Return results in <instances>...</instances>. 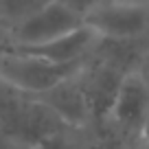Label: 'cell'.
<instances>
[{
  "label": "cell",
  "mask_w": 149,
  "mask_h": 149,
  "mask_svg": "<svg viewBox=\"0 0 149 149\" xmlns=\"http://www.w3.org/2000/svg\"><path fill=\"white\" fill-rule=\"evenodd\" d=\"M72 130V125L37 94L0 81V132L18 149H35L44 140Z\"/></svg>",
  "instance_id": "1"
},
{
  "label": "cell",
  "mask_w": 149,
  "mask_h": 149,
  "mask_svg": "<svg viewBox=\"0 0 149 149\" xmlns=\"http://www.w3.org/2000/svg\"><path fill=\"white\" fill-rule=\"evenodd\" d=\"M84 61L55 64V61L29 55V53L5 51L0 55V81L31 94H44L51 88L59 86L61 81H66L68 77H72L84 66Z\"/></svg>",
  "instance_id": "2"
},
{
  "label": "cell",
  "mask_w": 149,
  "mask_h": 149,
  "mask_svg": "<svg viewBox=\"0 0 149 149\" xmlns=\"http://www.w3.org/2000/svg\"><path fill=\"white\" fill-rule=\"evenodd\" d=\"M103 125L134 143L149 130V84L136 70L123 77Z\"/></svg>",
  "instance_id": "3"
},
{
  "label": "cell",
  "mask_w": 149,
  "mask_h": 149,
  "mask_svg": "<svg viewBox=\"0 0 149 149\" xmlns=\"http://www.w3.org/2000/svg\"><path fill=\"white\" fill-rule=\"evenodd\" d=\"M84 24L107 40H149V2L105 0L86 15Z\"/></svg>",
  "instance_id": "4"
},
{
  "label": "cell",
  "mask_w": 149,
  "mask_h": 149,
  "mask_svg": "<svg viewBox=\"0 0 149 149\" xmlns=\"http://www.w3.org/2000/svg\"><path fill=\"white\" fill-rule=\"evenodd\" d=\"M84 24V18L70 11L59 0H53L51 5L33 13L24 22L11 26V42L9 46H33L55 40L59 35L74 31Z\"/></svg>",
  "instance_id": "5"
},
{
  "label": "cell",
  "mask_w": 149,
  "mask_h": 149,
  "mask_svg": "<svg viewBox=\"0 0 149 149\" xmlns=\"http://www.w3.org/2000/svg\"><path fill=\"white\" fill-rule=\"evenodd\" d=\"M99 35L97 31L88 26V24H81L79 29L59 35L55 40H48L44 44H33V46H7V51H18V53H29V55H37L44 57L48 61H55V64H79V61L88 59L90 53L97 48Z\"/></svg>",
  "instance_id": "6"
},
{
  "label": "cell",
  "mask_w": 149,
  "mask_h": 149,
  "mask_svg": "<svg viewBox=\"0 0 149 149\" xmlns=\"http://www.w3.org/2000/svg\"><path fill=\"white\" fill-rule=\"evenodd\" d=\"M77 149H136V143L116 134L107 125H97L84 130Z\"/></svg>",
  "instance_id": "7"
},
{
  "label": "cell",
  "mask_w": 149,
  "mask_h": 149,
  "mask_svg": "<svg viewBox=\"0 0 149 149\" xmlns=\"http://www.w3.org/2000/svg\"><path fill=\"white\" fill-rule=\"evenodd\" d=\"M51 2L53 0H0V20L15 26Z\"/></svg>",
  "instance_id": "8"
},
{
  "label": "cell",
  "mask_w": 149,
  "mask_h": 149,
  "mask_svg": "<svg viewBox=\"0 0 149 149\" xmlns=\"http://www.w3.org/2000/svg\"><path fill=\"white\" fill-rule=\"evenodd\" d=\"M81 134H84V130L72 127V130H66V132H61V134L53 136V138L44 140V143L37 145L35 149H77V145H79V140H81Z\"/></svg>",
  "instance_id": "9"
},
{
  "label": "cell",
  "mask_w": 149,
  "mask_h": 149,
  "mask_svg": "<svg viewBox=\"0 0 149 149\" xmlns=\"http://www.w3.org/2000/svg\"><path fill=\"white\" fill-rule=\"evenodd\" d=\"M61 5H66L70 11H74L77 15H81V18L86 20V15L90 13V11H94L99 5H103L105 0H59Z\"/></svg>",
  "instance_id": "10"
},
{
  "label": "cell",
  "mask_w": 149,
  "mask_h": 149,
  "mask_svg": "<svg viewBox=\"0 0 149 149\" xmlns=\"http://www.w3.org/2000/svg\"><path fill=\"white\" fill-rule=\"evenodd\" d=\"M136 72L143 77L145 81L149 84V44H147V48H145V53L140 55V59H138V66H136Z\"/></svg>",
  "instance_id": "11"
},
{
  "label": "cell",
  "mask_w": 149,
  "mask_h": 149,
  "mask_svg": "<svg viewBox=\"0 0 149 149\" xmlns=\"http://www.w3.org/2000/svg\"><path fill=\"white\" fill-rule=\"evenodd\" d=\"M9 42H11V26H9L7 22H2V20H0V55L7 51Z\"/></svg>",
  "instance_id": "12"
},
{
  "label": "cell",
  "mask_w": 149,
  "mask_h": 149,
  "mask_svg": "<svg viewBox=\"0 0 149 149\" xmlns=\"http://www.w3.org/2000/svg\"><path fill=\"white\" fill-rule=\"evenodd\" d=\"M136 149H149V130L140 136V140L136 143Z\"/></svg>",
  "instance_id": "13"
},
{
  "label": "cell",
  "mask_w": 149,
  "mask_h": 149,
  "mask_svg": "<svg viewBox=\"0 0 149 149\" xmlns=\"http://www.w3.org/2000/svg\"><path fill=\"white\" fill-rule=\"evenodd\" d=\"M0 149H18V147H15V145H11L9 140L5 138V134L0 132Z\"/></svg>",
  "instance_id": "14"
},
{
  "label": "cell",
  "mask_w": 149,
  "mask_h": 149,
  "mask_svg": "<svg viewBox=\"0 0 149 149\" xmlns=\"http://www.w3.org/2000/svg\"><path fill=\"white\" fill-rule=\"evenodd\" d=\"M143 2H149V0H143Z\"/></svg>",
  "instance_id": "15"
}]
</instances>
